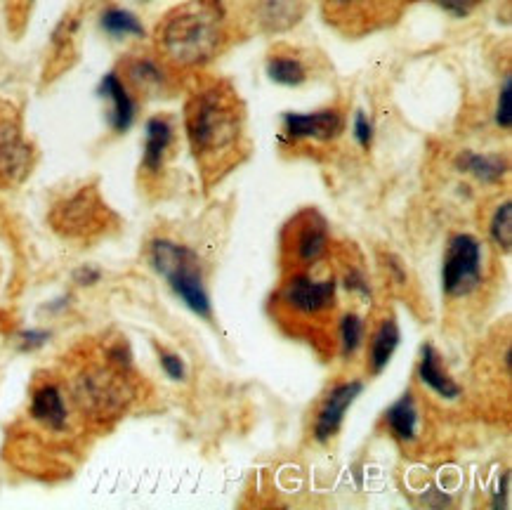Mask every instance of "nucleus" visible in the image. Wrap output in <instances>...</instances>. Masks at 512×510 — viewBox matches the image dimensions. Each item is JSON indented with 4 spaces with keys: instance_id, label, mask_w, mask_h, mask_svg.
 <instances>
[{
    "instance_id": "7c9ffc66",
    "label": "nucleus",
    "mask_w": 512,
    "mask_h": 510,
    "mask_svg": "<svg viewBox=\"0 0 512 510\" xmlns=\"http://www.w3.org/2000/svg\"><path fill=\"white\" fill-rule=\"evenodd\" d=\"M345 286H347V291L359 293V296H364V298L371 296V289H369V284H366L364 272H359V270H350L345 274Z\"/></svg>"
},
{
    "instance_id": "5701e85b",
    "label": "nucleus",
    "mask_w": 512,
    "mask_h": 510,
    "mask_svg": "<svg viewBox=\"0 0 512 510\" xmlns=\"http://www.w3.org/2000/svg\"><path fill=\"white\" fill-rule=\"evenodd\" d=\"M489 234L498 248L510 251V246H512V206H510V201H503V204L494 211V215H491Z\"/></svg>"
},
{
    "instance_id": "f8f14e48",
    "label": "nucleus",
    "mask_w": 512,
    "mask_h": 510,
    "mask_svg": "<svg viewBox=\"0 0 512 510\" xmlns=\"http://www.w3.org/2000/svg\"><path fill=\"white\" fill-rule=\"evenodd\" d=\"M31 416L50 430H64L69 421L67 402L55 383H45L31 397Z\"/></svg>"
},
{
    "instance_id": "f257e3e1",
    "label": "nucleus",
    "mask_w": 512,
    "mask_h": 510,
    "mask_svg": "<svg viewBox=\"0 0 512 510\" xmlns=\"http://www.w3.org/2000/svg\"><path fill=\"white\" fill-rule=\"evenodd\" d=\"M187 137L196 161L210 173H220L241 142L244 116L236 93L225 83H210L187 102Z\"/></svg>"
},
{
    "instance_id": "393cba45",
    "label": "nucleus",
    "mask_w": 512,
    "mask_h": 510,
    "mask_svg": "<svg viewBox=\"0 0 512 510\" xmlns=\"http://www.w3.org/2000/svg\"><path fill=\"white\" fill-rule=\"evenodd\" d=\"M326 5L340 19H357L369 15V10L376 8L378 0H326Z\"/></svg>"
},
{
    "instance_id": "a211bd4d",
    "label": "nucleus",
    "mask_w": 512,
    "mask_h": 510,
    "mask_svg": "<svg viewBox=\"0 0 512 510\" xmlns=\"http://www.w3.org/2000/svg\"><path fill=\"white\" fill-rule=\"evenodd\" d=\"M258 12L262 24L272 31H284L298 24L303 8H300V0H258Z\"/></svg>"
},
{
    "instance_id": "2eb2a0df",
    "label": "nucleus",
    "mask_w": 512,
    "mask_h": 510,
    "mask_svg": "<svg viewBox=\"0 0 512 510\" xmlns=\"http://www.w3.org/2000/svg\"><path fill=\"white\" fill-rule=\"evenodd\" d=\"M456 166L463 173L472 175V178L484 182V185H496L508 173V159L501 154H479V152H463L456 159Z\"/></svg>"
},
{
    "instance_id": "b1692460",
    "label": "nucleus",
    "mask_w": 512,
    "mask_h": 510,
    "mask_svg": "<svg viewBox=\"0 0 512 510\" xmlns=\"http://www.w3.org/2000/svg\"><path fill=\"white\" fill-rule=\"evenodd\" d=\"M364 343V319L357 315H345L340 322V348L345 357H352Z\"/></svg>"
},
{
    "instance_id": "0eeeda50",
    "label": "nucleus",
    "mask_w": 512,
    "mask_h": 510,
    "mask_svg": "<svg viewBox=\"0 0 512 510\" xmlns=\"http://www.w3.org/2000/svg\"><path fill=\"white\" fill-rule=\"evenodd\" d=\"M343 130V116L338 109H321L314 114H284V133L291 142H331Z\"/></svg>"
},
{
    "instance_id": "f3484780",
    "label": "nucleus",
    "mask_w": 512,
    "mask_h": 510,
    "mask_svg": "<svg viewBox=\"0 0 512 510\" xmlns=\"http://www.w3.org/2000/svg\"><path fill=\"white\" fill-rule=\"evenodd\" d=\"M385 421L390 425V430L399 437L402 442H413L418 437V409L416 402H413V395L399 397V400L387 409Z\"/></svg>"
},
{
    "instance_id": "7ed1b4c3",
    "label": "nucleus",
    "mask_w": 512,
    "mask_h": 510,
    "mask_svg": "<svg viewBox=\"0 0 512 510\" xmlns=\"http://www.w3.org/2000/svg\"><path fill=\"white\" fill-rule=\"evenodd\" d=\"M149 263L194 315L210 319V296L203 284L201 260L192 248L170 239H154L149 246Z\"/></svg>"
},
{
    "instance_id": "c756f323",
    "label": "nucleus",
    "mask_w": 512,
    "mask_h": 510,
    "mask_svg": "<svg viewBox=\"0 0 512 510\" xmlns=\"http://www.w3.org/2000/svg\"><path fill=\"white\" fill-rule=\"evenodd\" d=\"M482 0H439V5L454 17H468Z\"/></svg>"
},
{
    "instance_id": "4be33fe9",
    "label": "nucleus",
    "mask_w": 512,
    "mask_h": 510,
    "mask_svg": "<svg viewBox=\"0 0 512 510\" xmlns=\"http://www.w3.org/2000/svg\"><path fill=\"white\" fill-rule=\"evenodd\" d=\"M62 213H64V218H62L64 230L78 232V230H83L90 220H93L95 204L88 199V196L81 194V196H76V199H71L69 204L62 208Z\"/></svg>"
},
{
    "instance_id": "2f4dec72",
    "label": "nucleus",
    "mask_w": 512,
    "mask_h": 510,
    "mask_svg": "<svg viewBox=\"0 0 512 510\" xmlns=\"http://www.w3.org/2000/svg\"><path fill=\"white\" fill-rule=\"evenodd\" d=\"M100 277H102V272L93 265L78 267L76 274H74L76 284H81V286H93V284H97V281H100Z\"/></svg>"
},
{
    "instance_id": "412c9836",
    "label": "nucleus",
    "mask_w": 512,
    "mask_h": 510,
    "mask_svg": "<svg viewBox=\"0 0 512 510\" xmlns=\"http://www.w3.org/2000/svg\"><path fill=\"white\" fill-rule=\"evenodd\" d=\"M130 81H133L140 90H147V93H159L166 85V74H163L161 64L149 60V57H137V60L130 64L128 69Z\"/></svg>"
},
{
    "instance_id": "cd10ccee",
    "label": "nucleus",
    "mask_w": 512,
    "mask_h": 510,
    "mask_svg": "<svg viewBox=\"0 0 512 510\" xmlns=\"http://www.w3.org/2000/svg\"><path fill=\"white\" fill-rule=\"evenodd\" d=\"M48 340H50V331H45V329L22 331L19 333V350H24V352L38 350V348H43Z\"/></svg>"
},
{
    "instance_id": "9d476101",
    "label": "nucleus",
    "mask_w": 512,
    "mask_h": 510,
    "mask_svg": "<svg viewBox=\"0 0 512 510\" xmlns=\"http://www.w3.org/2000/svg\"><path fill=\"white\" fill-rule=\"evenodd\" d=\"M97 95L109 102L107 119L111 130L114 133H126V130H130L137 116V104L133 95H130L128 85L121 81V76L114 74V71L104 76L100 81V88H97Z\"/></svg>"
},
{
    "instance_id": "39448f33",
    "label": "nucleus",
    "mask_w": 512,
    "mask_h": 510,
    "mask_svg": "<svg viewBox=\"0 0 512 510\" xmlns=\"http://www.w3.org/2000/svg\"><path fill=\"white\" fill-rule=\"evenodd\" d=\"M284 303L305 317L324 315L336 300V279H317L312 274H295L281 291Z\"/></svg>"
},
{
    "instance_id": "473e14b6",
    "label": "nucleus",
    "mask_w": 512,
    "mask_h": 510,
    "mask_svg": "<svg viewBox=\"0 0 512 510\" xmlns=\"http://www.w3.org/2000/svg\"><path fill=\"white\" fill-rule=\"evenodd\" d=\"M508 485H510V475H503L501 487H498V492H494V503H491V506L494 508L508 506V499H505V496H508Z\"/></svg>"
},
{
    "instance_id": "6ab92c4d",
    "label": "nucleus",
    "mask_w": 512,
    "mask_h": 510,
    "mask_svg": "<svg viewBox=\"0 0 512 510\" xmlns=\"http://www.w3.org/2000/svg\"><path fill=\"white\" fill-rule=\"evenodd\" d=\"M100 26L104 34L111 38H142L144 26L137 15L123 8H107L100 17Z\"/></svg>"
},
{
    "instance_id": "c85d7f7f",
    "label": "nucleus",
    "mask_w": 512,
    "mask_h": 510,
    "mask_svg": "<svg viewBox=\"0 0 512 510\" xmlns=\"http://www.w3.org/2000/svg\"><path fill=\"white\" fill-rule=\"evenodd\" d=\"M161 366H163V371L173 378V381H185L187 369H185V362H182L180 355H173V352L161 350Z\"/></svg>"
},
{
    "instance_id": "dca6fc26",
    "label": "nucleus",
    "mask_w": 512,
    "mask_h": 510,
    "mask_svg": "<svg viewBox=\"0 0 512 510\" xmlns=\"http://www.w3.org/2000/svg\"><path fill=\"white\" fill-rule=\"evenodd\" d=\"M399 340H402V333H399L395 319H383L376 333H373L369 348V366L373 374H380V371L390 364L392 355H395V350L399 348Z\"/></svg>"
},
{
    "instance_id": "4468645a",
    "label": "nucleus",
    "mask_w": 512,
    "mask_h": 510,
    "mask_svg": "<svg viewBox=\"0 0 512 510\" xmlns=\"http://www.w3.org/2000/svg\"><path fill=\"white\" fill-rule=\"evenodd\" d=\"M173 123H170L166 116H154V119L147 121V135H144V168L149 173H156L161 170L163 161H166V154L170 145H173Z\"/></svg>"
},
{
    "instance_id": "f03ea898",
    "label": "nucleus",
    "mask_w": 512,
    "mask_h": 510,
    "mask_svg": "<svg viewBox=\"0 0 512 510\" xmlns=\"http://www.w3.org/2000/svg\"><path fill=\"white\" fill-rule=\"evenodd\" d=\"M225 41V15L218 0H189L159 26L161 52L177 67H201Z\"/></svg>"
},
{
    "instance_id": "ddd939ff",
    "label": "nucleus",
    "mask_w": 512,
    "mask_h": 510,
    "mask_svg": "<svg viewBox=\"0 0 512 510\" xmlns=\"http://www.w3.org/2000/svg\"><path fill=\"white\" fill-rule=\"evenodd\" d=\"M418 376L420 381L428 385L432 392H437L439 397H444V400H458L461 397V388H458L454 378L446 374L442 357H439V352L432 345H423V350H420Z\"/></svg>"
},
{
    "instance_id": "423d86ee",
    "label": "nucleus",
    "mask_w": 512,
    "mask_h": 510,
    "mask_svg": "<svg viewBox=\"0 0 512 510\" xmlns=\"http://www.w3.org/2000/svg\"><path fill=\"white\" fill-rule=\"evenodd\" d=\"M76 400H81L85 407L95 414H114L126 404V385L114 371L95 369L88 371L81 381H78Z\"/></svg>"
},
{
    "instance_id": "1a4fd4ad",
    "label": "nucleus",
    "mask_w": 512,
    "mask_h": 510,
    "mask_svg": "<svg viewBox=\"0 0 512 510\" xmlns=\"http://www.w3.org/2000/svg\"><path fill=\"white\" fill-rule=\"evenodd\" d=\"M361 390H364V383L361 381H347L338 383L336 388L328 392L317 414V423H314V437L319 442H328L338 433L340 425H343L345 411L352 407L354 400L361 395Z\"/></svg>"
},
{
    "instance_id": "aec40b11",
    "label": "nucleus",
    "mask_w": 512,
    "mask_h": 510,
    "mask_svg": "<svg viewBox=\"0 0 512 510\" xmlns=\"http://www.w3.org/2000/svg\"><path fill=\"white\" fill-rule=\"evenodd\" d=\"M267 76L279 85H303L307 67L293 55H272L267 62Z\"/></svg>"
},
{
    "instance_id": "6e6552de",
    "label": "nucleus",
    "mask_w": 512,
    "mask_h": 510,
    "mask_svg": "<svg viewBox=\"0 0 512 510\" xmlns=\"http://www.w3.org/2000/svg\"><path fill=\"white\" fill-rule=\"evenodd\" d=\"M29 159L31 152L17 121L8 114H0V187L22 180L29 168Z\"/></svg>"
},
{
    "instance_id": "20e7f679",
    "label": "nucleus",
    "mask_w": 512,
    "mask_h": 510,
    "mask_svg": "<svg viewBox=\"0 0 512 510\" xmlns=\"http://www.w3.org/2000/svg\"><path fill=\"white\" fill-rule=\"evenodd\" d=\"M482 244L472 234H456L446 246L442 286L449 298H465L482 284Z\"/></svg>"
},
{
    "instance_id": "bb28decb",
    "label": "nucleus",
    "mask_w": 512,
    "mask_h": 510,
    "mask_svg": "<svg viewBox=\"0 0 512 510\" xmlns=\"http://www.w3.org/2000/svg\"><path fill=\"white\" fill-rule=\"evenodd\" d=\"M352 133H354V140L359 142V147L369 149L373 145V123L364 111H357V114H354Z\"/></svg>"
},
{
    "instance_id": "a878e982",
    "label": "nucleus",
    "mask_w": 512,
    "mask_h": 510,
    "mask_svg": "<svg viewBox=\"0 0 512 510\" xmlns=\"http://www.w3.org/2000/svg\"><path fill=\"white\" fill-rule=\"evenodd\" d=\"M496 123H498V128H503V130L512 128V78L510 76L503 78L501 93H498Z\"/></svg>"
},
{
    "instance_id": "9b49d317",
    "label": "nucleus",
    "mask_w": 512,
    "mask_h": 510,
    "mask_svg": "<svg viewBox=\"0 0 512 510\" xmlns=\"http://www.w3.org/2000/svg\"><path fill=\"white\" fill-rule=\"evenodd\" d=\"M293 251L298 263L314 265L324 258L328 251V225L319 213L307 211L300 215L298 227H295Z\"/></svg>"
}]
</instances>
